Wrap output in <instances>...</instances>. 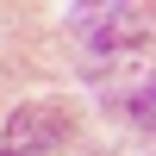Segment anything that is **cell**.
<instances>
[{
    "instance_id": "3",
    "label": "cell",
    "mask_w": 156,
    "mask_h": 156,
    "mask_svg": "<svg viewBox=\"0 0 156 156\" xmlns=\"http://www.w3.org/2000/svg\"><path fill=\"white\" fill-rule=\"evenodd\" d=\"M0 156H31V150H0Z\"/></svg>"
},
{
    "instance_id": "1",
    "label": "cell",
    "mask_w": 156,
    "mask_h": 156,
    "mask_svg": "<svg viewBox=\"0 0 156 156\" xmlns=\"http://www.w3.org/2000/svg\"><path fill=\"white\" fill-rule=\"evenodd\" d=\"M69 31L87 56H119L156 31V0H75Z\"/></svg>"
},
{
    "instance_id": "2",
    "label": "cell",
    "mask_w": 156,
    "mask_h": 156,
    "mask_svg": "<svg viewBox=\"0 0 156 156\" xmlns=\"http://www.w3.org/2000/svg\"><path fill=\"white\" fill-rule=\"evenodd\" d=\"M125 112H131L137 125H144V131H156V75L144 87H131V100H125Z\"/></svg>"
}]
</instances>
